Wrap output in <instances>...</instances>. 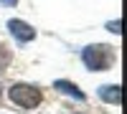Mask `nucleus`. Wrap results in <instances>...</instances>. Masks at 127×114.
Listing matches in <instances>:
<instances>
[{
    "instance_id": "obj_3",
    "label": "nucleus",
    "mask_w": 127,
    "mask_h": 114,
    "mask_svg": "<svg viewBox=\"0 0 127 114\" xmlns=\"http://www.w3.org/2000/svg\"><path fill=\"white\" fill-rule=\"evenodd\" d=\"M8 30H10V36H13L18 43H28V41L36 38V28H31L26 20H20V18H10L8 20Z\"/></svg>"
},
{
    "instance_id": "obj_2",
    "label": "nucleus",
    "mask_w": 127,
    "mask_h": 114,
    "mask_svg": "<svg viewBox=\"0 0 127 114\" xmlns=\"http://www.w3.org/2000/svg\"><path fill=\"white\" fill-rule=\"evenodd\" d=\"M81 61L89 71H107L112 66V48L109 46H87L81 51Z\"/></svg>"
},
{
    "instance_id": "obj_6",
    "label": "nucleus",
    "mask_w": 127,
    "mask_h": 114,
    "mask_svg": "<svg viewBox=\"0 0 127 114\" xmlns=\"http://www.w3.org/2000/svg\"><path fill=\"white\" fill-rule=\"evenodd\" d=\"M120 25H122V20H112V23H107V30H112V33H120V30H122Z\"/></svg>"
},
{
    "instance_id": "obj_5",
    "label": "nucleus",
    "mask_w": 127,
    "mask_h": 114,
    "mask_svg": "<svg viewBox=\"0 0 127 114\" xmlns=\"http://www.w3.org/2000/svg\"><path fill=\"white\" fill-rule=\"evenodd\" d=\"M54 89H56V91H61V94H66V96H74L76 101H84V99H87V96H84V91H81L76 84L66 81V79H59V81H54Z\"/></svg>"
},
{
    "instance_id": "obj_8",
    "label": "nucleus",
    "mask_w": 127,
    "mask_h": 114,
    "mask_svg": "<svg viewBox=\"0 0 127 114\" xmlns=\"http://www.w3.org/2000/svg\"><path fill=\"white\" fill-rule=\"evenodd\" d=\"M0 94H3V91H0Z\"/></svg>"
},
{
    "instance_id": "obj_1",
    "label": "nucleus",
    "mask_w": 127,
    "mask_h": 114,
    "mask_svg": "<svg viewBox=\"0 0 127 114\" xmlns=\"http://www.w3.org/2000/svg\"><path fill=\"white\" fill-rule=\"evenodd\" d=\"M8 99L13 101L15 107L20 109H36L41 101H43V94H41L38 86H31V84H13L8 89Z\"/></svg>"
},
{
    "instance_id": "obj_4",
    "label": "nucleus",
    "mask_w": 127,
    "mask_h": 114,
    "mask_svg": "<svg viewBox=\"0 0 127 114\" xmlns=\"http://www.w3.org/2000/svg\"><path fill=\"white\" fill-rule=\"evenodd\" d=\"M99 99L107 101V104L120 107L122 104V89L117 84H104V86H99Z\"/></svg>"
},
{
    "instance_id": "obj_7",
    "label": "nucleus",
    "mask_w": 127,
    "mask_h": 114,
    "mask_svg": "<svg viewBox=\"0 0 127 114\" xmlns=\"http://www.w3.org/2000/svg\"><path fill=\"white\" fill-rule=\"evenodd\" d=\"M3 5H8V8H13V5H18V0H0Z\"/></svg>"
}]
</instances>
